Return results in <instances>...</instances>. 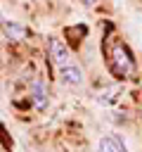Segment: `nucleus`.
<instances>
[{"instance_id": "1", "label": "nucleus", "mask_w": 142, "mask_h": 152, "mask_svg": "<svg viewBox=\"0 0 142 152\" xmlns=\"http://www.w3.org/2000/svg\"><path fill=\"white\" fill-rule=\"evenodd\" d=\"M111 69L114 74L118 76H130L133 69H135V62L130 57V50L123 45V43H116L114 50H111Z\"/></svg>"}, {"instance_id": "2", "label": "nucleus", "mask_w": 142, "mask_h": 152, "mask_svg": "<svg viewBox=\"0 0 142 152\" xmlns=\"http://www.w3.org/2000/svg\"><path fill=\"white\" fill-rule=\"evenodd\" d=\"M31 104L36 112H45L50 104V90H47V83L43 78H36L31 83Z\"/></svg>"}, {"instance_id": "3", "label": "nucleus", "mask_w": 142, "mask_h": 152, "mask_svg": "<svg viewBox=\"0 0 142 152\" xmlns=\"http://www.w3.org/2000/svg\"><path fill=\"white\" fill-rule=\"evenodd\" d=\"M47 50H50V59H52L57 66H64V64L71 62V50L66 48L64 40H59V38H50Z\"/></svg>"}, {"instance_id": "4", "label": "nucleus", "mask_w": 142, "mask_h": 152, "mask_svg": "<svg viewBox=\"0 0 142 152\" xmlns=\"http://www.w3.org/2000/svg\"><path fill=\"white\" fill-rule=\"evenodd\" d=\"M59 78H62V83H66V86H83V81H85V74H83V69H80V64H76V62H69V64H64V66H59Z\"/></svg>"}, {"instance_id": "5", "label": "nucleus", "mask_w": 142, "mask_h": 152, "mask_svg": "<svg viewBox=\"0 0 142 152\" xmlns=\"http://www.w3.org/2000/svg\"><path fill=\"white\" fill-rule=\"evenodd\" d=\"M0 31H2V33H5V38H7V40H12V43H21V40H26V36H28V31H26V26H24V24L7 21V19H2V21H0Z\"/></svg>"}, {"instance_id": "6", "label": "nucleus", "mask_w": 142, "mask_h": 152, "mask_svg": "<svg viewBox=\"0 0 142 152\" xmlns=\"http://www.w3.org/2000/svg\"><path fill=\"white\" fill-rule=\"evenodd\" d=\"M97 152H128V147L118 135H102L97 140Z\"/></svg>"}, {"instance_id": "7", "label": "nucleus", "mask_w": 142, "mask_h": 152, "mask_svg": "<svg viewBox=\"0 0 142 152\" xmlns=\"http://www.w3.org/2000/svg\"><path fill=\"white\" fill-rule=\"evenodd\" d=\"M121 93H123L121 86H109V88H104V90L97 93V102L104 104V107H111V104H116L121 100Z\"/></svg>"}, {"instance_id": "8", "label": "nucleus", "mask_w": 142, "mask_h": 152, "mask_svg": "<svg viewBox=\"0 0 142 152\" xmlns=\"http://www.w3.org/2000/svg\"><path fill=\"white\" fill-rule=\"evenodd\" d=\"M80 2H83V5H88V7H95L99 0H80Z\"/></svg>"}, {"instance_id": "9", "label": "nucleus", "mask_w": 142, "mask_h": 152, "mask_svg": "<svg viewBox=\"0 0 142 152\" xmlns=\"http://www.w3.org/2000/svg\"><path fill=\"white\" fill-rule=\"evenodd\" d=\"M140 95H142V86H140Z\"/></svg>"}]
</instances>
